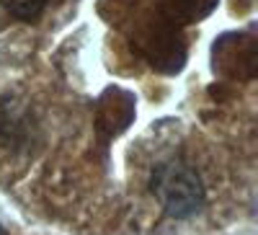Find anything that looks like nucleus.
Segmentation results:
<instances>
[{"mask_svg": "<svg viewBox=\"0 0 258 235\" xmlns=\"http://www.w3.org/2000/svg\"><path fill=\"white\" fill-rule=\"evenodd\" d=\"M163 212L176 220H186L204 207V186L199 173L183 160H165L153 170L150 181Z\"/></svg>", "mask_w": 258, "mask_h": 235, "instance_id": "f257e3e1", "label": "nucleus"}, {"mask_svg": "<svg viewBox=\"0 0 258 235\" xmlns=\"http://www.w3.org/2000/svg\"><path fill=\"white\" fill-rule=\"evenodd\" d=\"M47 3L49 0H0V6L21 21H36L41 11L47 8Z\"/></svg>", "mask_w": 258, "mask_h": 235, "instance_id": "f03ea898", "label": "nucleus"}, {"mask_svg": "<svg viewBox=\"0 0 258 235\" xmlns=\"http://www.w3.org/2000/svg\"><path fill=\"white\" fill-rule=\"evenodd\" d=\"M0 235H3V230H0Z\"/></svg>", "mask_w": 258, "mask_h": 235, "instance_id": "7ed1b4c3", "label": "nucleus"}]
</instances>
